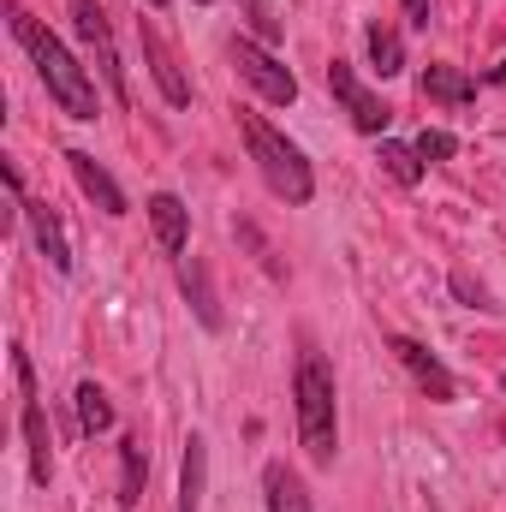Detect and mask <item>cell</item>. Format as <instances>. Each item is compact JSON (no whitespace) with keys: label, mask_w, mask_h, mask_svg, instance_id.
I'll list each match as a JSON object with an SVG mask.
<instances>
[{"label":"cell","mask_w":506,"mask_h":512,"mask_svg":"<svg viewBox=\"0 0 506 512\" xmlns=\"http://www.w3.org/2000/svg\"><path fill=\"white\" fill-rule=\"evenodd\" d=\"M411 149H417V155H423V167H429V161H453V155H459V137H453V131H417V143H411Z\"/></svg>","instance_id":"cell-20"},{"label":"cell","mask_w":506,"mask_h":512,"mask_svg":"<svg viewBox=\"0 0 506 512\" xmlns=\"http://www.w3.org/2000/svg\"><path fill=\"white\" fill-rule=\"evenodd\" d=\"M18 215L30 221V233H36V251L48 256V268H54V274H72V245H66V227H60V215H54L48 203H24Z\"/></svg>","instance_id":"cell-12"},{"label":"cell","mask_w":506,"mask_h":512,"mask_svg":"<svg viewBox=\"0 0 506 512\" xmlns=\"http://www.w3.org/2000/svg\"><path fill=\"white\" fill-rule=\"evenodd\" d=\"M197 6H209V0H197Z\"/></svg>","instance_id":"cell-25"},{"label":"cell","mask_w":506,"mask_h":512,"mask_svg":"<svg viewBox=\"0 0 506 512\" xmlns=\"http://www.w3.org/2000/svg\"><path fill=\"white\" fill-rule=\"evenodd\" d=\"M233 66H239V78L251 84L262 102H274V108H292L298 102V78L262 48V42H251V36H233Z\"/></svg>","instance_id":"cell-6"},{"label":"cell","mask_w":506,"mask_h":512,"mask_svg":"<svg viewBox=\"0 0 506 512\" xmlns=\"http://www.w3.org/2000/svg\"><path fill=\"white\" fill-rule=\"evenodd\" d=\"M72 399H78V429H84V435H108V429H114V399L96 382H78Z\"/></svg>","instance_id":"cell-18"},{"label":"cell","mask_w":506,"mask_h":512,"mask_svg":"<svg viewBox=\"0 0 506 512\" xmlns=\"http://www.w3.org/2000/svg\"><path fill=\"white\" fill-rule=\"evenodd\" d=\"M489 84H506V60L495 66V72H489Z\"/></svg>","instance_id":"cell-23"},{"label":"cell","mask_w":506,"mask_h":512,"mask_svg":"<svg viewBox=\"0 0 506 512\" xmlns=\"http://www.w3.org/2000/svg\"><path fill=\"white\" fill-rule=\"evenodd\" d=\"M364 42H370V66H376V78H399L405 72V42H399V30H387V24H370L364 30Z\"/></svg>","instance_id":"cell-17"},{"label":"cell","mask_w":506,"mask_h":512,"mask_svg":"<svg viewBox=\"0 0 506 512\" xmlns=\"http://www.w3.org/2000/svg\"><path fill=\"white\" fill-rule=\"evenodd\" d=\"M376 161H381V173H387L393 185H417V179H423V155H417L411 143H393V137H381Z\"/></svg>","instance_id":"cell-19"},{"label":"cell","mask_w":506,"mask_h":512,"mask_svg":"<svg viewBox=\"0 0 506 512\" xmlns=\"http://www.w3.org/2000/svg\"><path fill=\"white\" fill-rule=\"evenodd\" d=\"M66 167H72L78 191H84V197H90V203H96L102 215H114V221L126 215V191L114 185V173H108V167H102L96 155H84V149H66Z\"/></svg>","instance_id":"cell-10"},{"label":"cell","mask_w":506,"mask_h":512,"mask_svg":"<svg viewBox=\"0 0 506 512\" xmlns=\"http://www.w3.org/2000/svg\"><path fill=\"white\" fill-rule=\"evenodd\" d=\"M417 90L429 96V102H441V108H465L471 96H477V78L471 72H459V66H423V78H417Z\"/></svg>","instance_id":"cell-13"},{"label":"cell","mask_w":506,"mask_h":512,"mask_svg":"<svg viewBox=\"0 0 506 512\" xmlns=\"http://www.w3.org/2000/svg\"><path fill=\"white\" fill-rule=\"evenodd\" d=\"M405 6V24L411 30H429V0H399Z\"/></svg>","instance_id":"cell-22"},{"label":"cell","mask_w":506,"mask_h":512,"mask_svg":"<svg viewBox=\"0 0 506 512\" xmlns=\"http://www.w3.org/2000/svg\"><path fill=\"white\" fill-rule=\"evenodd\" d=\"M143 483H149V453H143V435H126L120 441V507H137L143 501Z\"/></svg>","instance_id":"cell-16"},{"label":"cell","mask_w":506,"mask_h":512,"mask_svg":"<svg viewBox=\"0 0 506 512\" xmlns=\"http://www.w3.org/2000/svg\"><path fill=\"white\" fill-rule=\"evenodd\" d=\"M292 411H298V447L310 453V465H334L340 453V405H334V370L304 352L292 370Z\"/></svg>","instance_id":"cell-2"},{"label":"cell","mask_w":506,"mask_h":512,"mask_svg":"<svg viewBox=\"0 0 506 512\" xmlns=\"http://www.w3.org/2000/svg\"><path fill=\"white\" fill-rule=\"evenodd\" d=\"M239 131H245V143H251V161L256 173H262V185L280 197V203H292V209H304L310 197H316V173H310V161H304V149L286 137V131H274L262 114H239Z\"/></svg>","instance_id":"cell-3"},{"label":"cell","mask_w":506,"mask_h":512,"mask_svg":"<svg viewBox=\"0 0 506 512\" xmlns=\"http://www.w3.org/2000/svg\"><path fill=\"white\" fill-rule=\"evenodd\" d=\"M387 352L405 364V376L423 387L435 405H453V399H459V382H453V370H447V364H441V358H435L423 340H411V334H387Z\"/></svg>","instance_id":"cell-8"},{"label":"cell","mask_w":506,"mask_h":512,"mask_svg":"<svg viewBox=\"0 0 506 512\" xmlns=\"http://www.w3.org/2000/svg\"><path fill=\"white\" fill-rule=\"evenodd\" d=\"M179 512H197V507H179Z\"/></svg>","instance_id":"cell-24"},{"label":"cell","mask_w":506,"mask_h":512,"mask_svg":"<svg viewBox=\"0 0 506 512\" xmlns=\"http://www.w3.org/2000/svg\"><path fill=\"white\" fill-rule=\"evenodd\" d=\"M12 376H18V393H24V447H30V477L48 483L54 477V441H48V411L36 399V370H30V352L12 346Z\"/></svg>","instance_id":"cell-4"},{"label":"cell","mask_w":506,"mask_h":512,"mask_svg":"<svg viewBox=\"0 0 506 512\" xmlns=\"http://www.w3.org/2000/svg\"><path fill=\"white\" fill-rule=\"evenodd\" d=\"M6 24H12V36H18V48L30 54L36 78L48 84V96L60 102V114H66V120H96V114H102L96 78H90V72L66 54V42H60L42 18H30L24 6H6Z\"/></svg>","instance_id":"cell-1"},{"label":"cell","mask_w":506,"mask_h":512,"mask_svg":"<svg viewBox=\"0 0 506 512\" xmlns=\"http://www.w3.org/2000/svg\"><path fill=\"white\" fill-rule=\"evenodd\" d=\"M66 6H72V24H78V36H84V48L96 54V72H102V84L114 90V102H131L126 66H120V48H114V30H108V12H102L96 0H66Z\"/></svg>","instance_id":"cell-5"},{"label":"cell","mask_w":506,"mask_h":512,"mask_svg":"<svg viewBox=\"0 0 506 512\" xmlns=\"http://www.w3.org/2000/svg\"><path fill=\"white\" fill-rule=\"evenodd\" d=\"M149 227H155V245L167 256H185V245H191V209L173 191H155L149 197Z\"/></svg>","instance_id":"cell-11"},{"label":"cell","mask_w":506,"mask_h":512,"mask_svg":"<svg viewBox=\"0 0 506 512\" xmlns=\"http://www.w3.org/2000/svg\"><path fill=\"white\" fill-rule=\"evenodd\" d=\"M328 90H334V102L346 108V120L364 131V137H381L387 131V120H393V108L381 102L376 90L352 72V60H328Z\"/></svg>","instance_id":"cell-7"},{"label":"cell","mask_w":506,"mask_h":512,"mask_svg":"<svg viewBox=\"0 0 506 512\" xmlns=\"http://www.w3.org/2000/svg\"><path fill=\"white\" fill-rule=\"evenodd\" d=\"M251 6V30L262 36V42H280V18H274V6L268 0H245Z\"/></svg>","instance_id":"cell-21"},{"label":"cell","mask_w":506,"mask_h":512,"mask_svg":"<svg viewBox=\"0 0 506 512\" xmlns=\"http://www.w3.org/2000/svg\"><path fill=\"white\" fill-rule=\"evenodd\" d=\"M179 286H185V298L197 304V316H203V328H221V304H215V286H209V268H203L197 256H179Z\"/></svg>","instance_id":"cell-15"},{"label":"cell","mask_w":506,"mask_h":512,"mask_svg":"<svg viewBox=\"0 0 506 512\" xmlns=\"http://www.w3.org/2000/svg\"><path fill=\"white\" fill-rule=\"evenodd\" d=\"M262 495H268V512H316V507H310L304 477H298L292 465H280V459L262 471Z\"/></svg>","instance_id":"cell-14"},{"label":"cell","mask_w":506,"mask_h":512,"mask_svg":"<svg viewBox=\"0 0 506 512\" xmlns=\"http://www.w3.org/2000/svg\"><path fill=\"white\" fill-rule=\"evenodd\" d=\"M501 387H506V376H501Z\"/></svg>","instance_id":"cell-26"},{"label":"cell","mask_w":506,"mask_h":512,"mask_svg":"<svg viewBox=\"0 0 506 512\" xmlns=\"http://www.w3.org/2000/svg\"><path fill=\"white\" fill-rule=\"evenodd\" d=\"M137 42H143V60H149V78H155L161 102H167V108H185V102H191V84H185V72H179L173 48L161 42V30H155L149 18H137Z\"/></svg>","instance_id":"cell-9"}]
</instances>
